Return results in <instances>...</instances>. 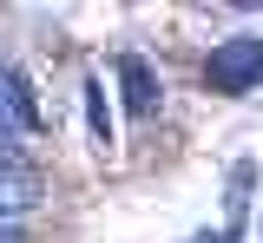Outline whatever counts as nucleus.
Returning a JSON list of instances; mask_svg holds the SVG:
<instances>
[{
    "label": "nucleus",
    "instance_id": "obj_2",
    "mask_svg": "<svg viewBox=\"0 0 263 243\" xmlns=\"http://www.w3.org/2000/svg\"><path fill=\"white\" fill-rule=\"evenodd\" d=\"M33 204H40V171L0 158V217H27Z\"/></svg>",
    "mask_w": 263,
    "mask_h": 243
},
{
    "label": "nucleus",
    "instance_id": "obj_5",
    "mask_svg": "<svg viewBox=\"0 0 263 243\" xmlns=\"http://www.w3.org/2000/svg\"><path fill=\"white\" fill-rule=\"evenodd\" d=\"M0 243H20V230H0Z\"/></svg>",
    "mask_w": 263,
    "mask_h": 243
},
{
    "label": "nucleus",
    "instance_id": "obj_4",
    "mask_svg": "<svg viewBox=\"0 0 263 243\" xmlns=\"http://www.w3.org/2000/svg\"><path fill=\"white\" fill-rule=\"evenodd\" d=\"M86 125H92V145H112V105H105V79H86Z\"/></svg>",
    "mask_w": 263,
    "mask_h": 243
},
{
    "label": "nucleus",
    "instance_id": "obj_1",
    "mask_svg": "<svg viewBox=\"0 0 263 243\" xmlns=\"http://www.w3.org/2000/svg\"><path fill=\"white\" fill-rule=\"evenodd\" d=\"M204 79H211V92H250L263 79V33H230L211 46V59H204Z\"/></svg>",
    "mask_w": 263,
    "mask_h": 243
},
{
    "label": "nucleus",
    "instance_id": "obj_3",
    "mask_svg": "<svg viewBox=\"0 0 263 243\" xmlns=\"http://www.w3.org/2000/svg\"><path fill=\"white\" fill-rule=\"evenodd\" d=\"M119 86H125V105L138 112V118H152V112H158V72L145 66L138 53H125V59H119Z\"/></svg>",
    "mask_w": 263,
    "mask_h": 243
}]
</instances>
